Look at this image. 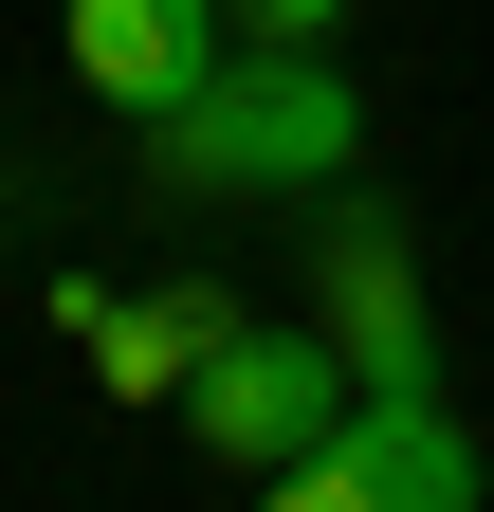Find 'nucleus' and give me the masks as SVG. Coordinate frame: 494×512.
I'll return each instance as SVG.
<instances>
[{"label": "nucleus", "mask_w": 494, "mask_h": 512, "mask_svg": "<svg viewBox=\"0 0 494 512\" xmlns=\"http://www.w3.org/2000/svg\"><path fill=\"white\" fill-rule=\"evenodd\" d=\"M147 147H165V183H183V202H330V183H348V147H366V110H348V74H330V55H257V37H238L220 74L147 128Z\"/></svg>", "instance_id": "nucleus-1"}, {"label": "nucleus", "mask_w": 494, "mask_h": 512, "mask_svg": "<svg viewBox=\"0 0 494 512\" xmlns=\"http://www.w3.org/2000/svg\"><path fill=\"white\" fill-rule=\"evenodd\" d=\"M348 348L330 330H293V311H238L220 330V366L183 384V421H202V458H238V476H293V458H330L348 439Z\"/></svg>", "instance_id": "nucleus-2"}, {"label": "nucleus", "mask_w": 494, "mask_h": 512, "mask_svg": "<svg viewBox=\"0 0 494 512\" xmlns=\"http://www.w3.org/2000/svg\"><path fill=\"white\" fill-rule=\"evenodd\" d=\"M330 348H348L366 403L385 384H440V311H421V256H403L385 202H330Z\"/></svg>", "instance_id": "nucleus-3"}, {"label": "nucleus", "mask_w": 494, "mask_h": 512, "mask_svg": "<svg viewBox=\"0 0 494 512\" xmlns=\"http://www.w3.org/2000/svg\"><path fill=\"white\" fill-rule=\"evenodd\" d=\"M220 55H238V0H74V74L129 110V128H165Z\"/></svg>", "instance_id": "nucleus-4"}, {"label": "nucleus", "mask_w": 494, "mask_h": 512, "mask_svg": "<svg viewBox=\"0 0 494 512\" xmlns=\"http://www.w3.org/2000/svg\"><path fill=\"white\" fill-rule=\"evenodd\" d=\"M220 330H238V293H220V275H165V293H74V348H92V384H110V403H183V384L220 366Z\"/></svg>", "instance_id": "nucleus-5"}, {"label": "nucleus", "mask_w": 494, "mask_h": 512, "mask_svg": "<svg viewBox=\"0 0 494 512\" xmlns=\"http://www.w3.org/2000/svg\"><path fill=\"white\" fill-rule=\"evenodd\" d=\"M348 458L385 476L403 512H476V494H494V476H476V439L440 421V384H385V403H348Z\"/></svg>", "instance_id": "nucleus-6"}, {"label": "nucleus", "mask_w": 494, "mask_h": 512, "mask_svg": "<svg viewBox=\"0 0 494 512\" xmlns=\"http://www.w3.org/2000/svg\"><path fill=\"white\" fill-rule=\"evenodd\" d=\"M257 512H403V494H385V476H366L348 439H330V458H293V476H257Z\"/></svg>", "instance_id": "nucleus-7"}, {"label": "nucleus", "mask_w": 494, "mask_h": 512, "mask_svg": "<svg viewBox=\"0 0 494 512\" xmlns=\"http://www.w3.org/2000/svg\"><path fill=\"white\" fill-rule=\"evenodd\" d=\"M330 19H348V0H238V37H257V55H312Z\"/></svg>", "instance_id": "nucleus-8"}]
</instances>
